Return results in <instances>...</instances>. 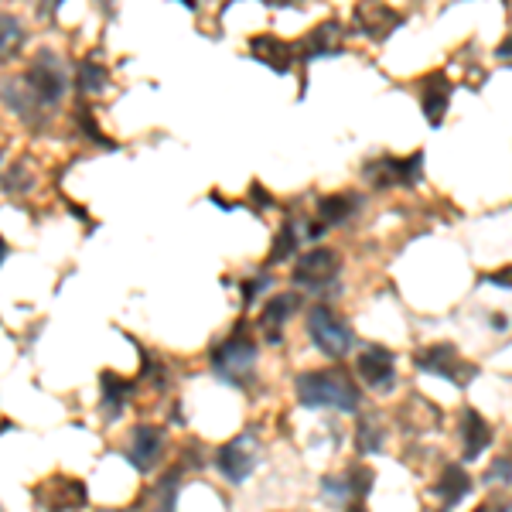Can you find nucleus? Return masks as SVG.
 <instances>
[{
	"instance_id": "473e14b6",
	"label": "nucleus",
	"mask_w": 512,
	"mask_h": 512,
	"mask_svg": "<svg viewBox=\"0 0 512 512\" xmlns=\"http://www.w3.org/2000/svg\"><path fill=\"white\" fill-rule=\"evenodd\" d=\"M349 512H366V506H362V502H355V506H349Z\"/></svg>"
},
{
	"instance_id": "2f4dec72",
	"label": "nucleus",
	"mask_w": 512,
	"mask_h": 512,
	"mask_svg": "<svg viewBox=\"0 0 512 512\" xmlns=\"http://www.w3.org/2000/svg\"><path fill=\"white\" fill-rule=\"evenodd\" d=\"M7 250H11V246H7V243H4V236H0V260L7 256Z\"/></svg>"
},
{
	"instance_id": "a211bd4d",
	"label": "nucleus",
	"mask_w": 512,
	"mask_h": 512,
	"mask_svg": "<svg viewBox=\"0 0 512 512\" xmlns=\"http://www.w3.org/2000/svg\"><path fill=\"white\" fill-rule=\"evenodd\" d=\"M461 451H465V461H478L482 458V451L492 444V424L478 414L475 407L465 410V417H461Z\"/></svg>"
},
{
	"instance_id": "a878e982",
	"label": "nucleus",
	"mask_w": 512,
	"mask_h": 512,
	"mask_svg": "<svg viewBox=\"0 0 512 512\" xmlns=\"http://www.w3.org/2000/svg\"><path fill=\"white\" fill-rule=\"evenodd\" d=\"M178 478H181V472L164 475L158 482V489L151 492L154 499H158V512H175V506H178Z\"/></svg>"
},
{
	"instance_id": "20e7f679",
	"label": "nucleus",
	"mask_w": 512,
	"mask_h": 512,
	"mask_svg": "<svg viewBox=\"0 0 512 512\" xmlns=\"http://www.w3.org/2000/svg\"><path fill=\"white\" fill-rule=\"evenodd\" d=\"M414 366L420 369V373H431V376L448 379V383L458 386V390H465V386L478 376L475 362H468L451 342H434V345H424V349H417L414 352Z\"/></svg>"
},
{
	"instance_id": "412c9836",
	"label": "nucleus",
	"mask_w": 512,
	"mask_h": 512,
	"mask_svg": "<svg viewBox=\"0 0 512 512\" xmlns=\"http://www.w3.org/2000/svg\"><path fill=\"white\" fill-rule=\"evenodd\" d=\"M99 386H103V414H106V420L120 417L123 407L130 403V396H134V383L106 369V373L99 376Z\"/></svg>"
},
{
	"instance_id": "7ed1b4c3",
	"label": "nucleus",
	"mask_w": 512,
	"mask_h": 512,
	"mask_svg": "<svg viewBox=\"0 0 512 512\" xmlns=\"http://www.w3.org/2000/svg\"><path fill=\"white\" fill-rule=\"evenodd\" d=\"M209 359L219 379H226L236 390H246V383H250V376L256 369V342L246 335V325H236V332L229 338H222Z\"/></svg>"
},
{
	"instance_id": "9d476101",
	"label": "nucleus",
	"mask_w": 512,
	"mask_h": 512,
	"mask_svg": "<svg viewBox=\"0 0 512 512\" xmlns=\"http://www.w3.org/2000/svg\"><path fill=\"white\" fill-rule=\"evenodd\" d=\"M256 437L253 434H239L233 441H226L216 454V468L226 482L243 485L246 478L256 472Z\"/></svg>"
},
{
	"instance_id": "0eeeda50",
	"label": "nucleus",
	"mask_w": 512,
	"mask_h": 512,
	"mask_svg": "<svg viewBox=\"0 0 512 512\" xmlns=\"http://www.w3.org/2000/svg\"><path fill=\"white\" fill-rule=\"evenodd\" d=\"M338 274H342V256L328 246H315L294 263V284L308 287V291H328L335 284Z\"/></svg>"
},
{
	"instance_id": "4468645a",
	"label": "nucleus",
	"mask_w": 512,
	"mask_h": 512,
	"mask_svg": "<svg viewBox=\"0 0 512 512\" xmlns=\"http://www.w3.org/2000/svg\"><path fill=\"white\" fill-rule=\"evenodd\" d=\"M352 18H355L359 35H366L369 41H386L403 24V14L386 4H359Z\"/></svg>"
},
{
	"instance_id": "423d86ee",
	"label": "nucleus",
	"mask_w": 512,
	"mask_h": 512,
	"mask_svg": "<svg viewBox=\"0 0 512 512\" xmlns=\"http://www.w3.org/2000/svg\"><path fill=\"white\" fill-rule=\"evenodd\" d=\"M308 335H311V342H315L318 349L328 355V359H342V355L349 352L352 342H355L349 321L338 318L335 308H328V304H311Z\"/></svg>"
},
{
	"instance_id": "dca6fc26",
	"label": "nucleus",
	"mask_w": 512,
	"mask_h": 512,
	"mask_svg": "<svg viewBox=\"0 0 512 512\" xmlns=\"http://www.w3.org/2000/svg\"><path fill=\"white\" fill-rule=\"evenodd\" d=\"M297 304H301V297L297 294H277L263 304L260 318H256V328H260L270 345H277L280 338H284V325H287V318L297 311Z\"/></svg>"
},
{
	"instance_id": "aec40b11",
	"label": "nucleus",
	"mask_w": 512,
	"mask_h": 512,
	"mask_svg": "<svg viewBox=\"0 0 512 512\" xmlns=\"http://www.w3.org/2000/svg\"><path fill=\"white\" fill-rule=\"evenodd\" d=\"M434 495L444 502V509H454L465 495H472V475H468L461 465H444L441 482H437Z\"/></svg>"
},
{
	"instance_id": "1a4fd4ad",
	"label": "nucleus",
	"mask_w": 512,
	"mask_h": 512,
	"mask_svg": "<svg viewBox=\"0 0 512 512\" xmlns=\"http://www.w3.org/2000/svg\"><path fill=\"white\" fill-rule=\"evenodd\" d=\"M35 502L45 512H76L89 502V492L72 475H48L35 485Z\"/></svg>"
},
{
	"instance_id": "f257e3e1",
	"label": "nucleus",
	"mask_w": 512,
	"mask_h": 512,
	"mask_svg": "<svg viewBox=\"0 0 512 512\" xmlns=\"http://www.w3.org/2000/svg\"><path fill=\"white\" fill-rule=\"evenodd\" d=\"M294 393L301 407H332L338 414L359 410V386L342 369H311L294 379Z\"/></svg>"
},
{
	"instance_id": "5701e85b",
	"label": "nucleus",
	"mask_w": 512,
	"mask_h": 512,
	"mask_svg": "<svg viewBox=\"0 0 512 512\" xmlns=\"http://www.w3.org/2000/svg\"><path fill=\"white\" fill-rule=\"evenodd\" d=\"M76 86L82 96H99L106 86H110V69L96 59H82L76 65Z\"/></svg>"
},
{
	"instance_id": "ddd939ff",
	"label": "nucleus",
	"mask_w": 512,
	"mask_h": 512,
	"mask_svg": "<svg viewBox=\"0 0 512 512\" xmlns=\"http://www.w3.org/2000/svg\"><path fill=\"white\" fill-rule=\"evenodd\" d=\"M164 451V427L154 424H137L134 434L127 441V461L137 472H154V465L161 461Z\"/></svg>"
},
{
	"instance_id": "6e6552de",
	"label": "nucleus",
	"mask_w": 512,
	"mask_h": 512,
	"mask_svg": "<svg viewBox=\"0 0 512 512\" xmlns=\"http://www.w3.org/2000/svg\"><path fill=\"white\" fill-rule=\"evenodd\" d=\"M373 482H376L373 468L355 465V468H345V472H338V475L321 478V495H325L332 506L349 509V506H355V502H366Z\"/></svg>"
},
{
	"instance_id": "6ab92c4d",
	"label": "nucleus",
	"mask_w": 512,
	"mask_h": 512,
	"mask_svg": "<svg viewBox=\"0 0 512 512\" xmlns=\"http://www.w3.org/2000/svg\"><path fill=\"white\" fill-rule=\"evenodd\" d=\"M359 209V195L355 192H338V195H321L318 198V226L321 229H332V226H342L349 222Z\"/></svg>"
},
{
	"instance_id": "7c9ffc66",
	"label": "nucleus",
	"mask_w": 512,
	"mask_h": 512,
	"mask_svg": "<svg viewBox=\"0 0 512 512\" xmlns=\"http://www.w3.org/2000/svg\"><path fill=\"white\" fill-rule=\"evenodd\" d=\"M492 284H502V287H509V270H502V274H495V277H492Z\"/></svg>"
},
{
	"instance_id": "f3484780",
	"label": "nucleus",
	"mask_w": 512,
	"mask_h": 512,
	"mask_svg": "<svg viewBox=\"0 0 512 512\" xmlns=\"http://www.w3.org/2000/svg\"><path fill=\"white\" fill-rule=\"evenodd\" d=\"M250 55H253L256 62L267 65V69L280 72V76H287V72L294 69V45L280 41L277 35H256V38H250Z\"/></svg>"
},
{
	"instance_id": "cd10ccee",
	"label": "nucleus",
	"mask_w": 512,
	"mask_h": 512,
	"mask_svg": "<svg viewBox=\"0 0 512 512\" xmlns=\"http://www.w3.org/2000/svg\"><path fill=\"white\" fill-rule=\"evenodd\" d=\"M270 284H274V277H267V274H260L256 280H246V284H243V304H253L256 297H260L263 287H270Z\"/></svg>"
},
{
	"instance_id": "c756f323",
	"label": "nucleus",
	"mask_w": 512,
	"mask_h": 512,
	"mask_svg": "<svg viewBox=\"0 0 512 512\" xmlns=\"http://www.w3.org/2000/svg\"><path fill=\"white\" fill-rule=\"evenodd\" d=\"M475 512H509V502L506 499H489V502H482Z\"/></svg>"
},
{
	"instance_id": "bb28decb",
	"label": "nucleus",
	"mask_w": 512,
	"mask_h": 512,
	"mask_svg": "<svg viewBox=\"0 0 512 512\" xmlns=\"http://www.w3.org/2000/svg\"><path fill=\"white\" fill-rule=\"evenodd\" d=\"M76 120L82 123V130H86V134H93V140H96V144L110 147V151H113V147H117V144H113V140H106L103 134H99V127H96L93 113H89V110H86V106H79V110H76Z\"/></svg>"
},
{
	"instance_id": "393cba45",
	"label": "nucleus",
	"mask_w": 512,
	"mask_h": 512,
	"mask_svg": "<svg viewBox=\"0 0 512 512\" xmlns=\"http://www.w3.org/2000/svg\"><path fill=\"white\" fill-rule=\"evenodd\" d=\"M301 233H297V222H284L280 226V233H277V239H274V253H270V267L274 263H284V260H291L294 256V250L301 246Z\"/></svg>"
},
{
	"instance_id": "4be33fe9",
	"label": "nucleus",
	"mask_w": 512,
	"mask_h": 512,
	"mask_svg": "<svg viewBox=\"0 0 512 512\" xmlns=\"http://www.w3.org/2000/svg\"><path fill=\"white\" fill-rule=\"evenodd\" d=\"M24 41H28V31H24V24L14 18V14L0 11V62L18 59Z\"/></svg>"
},
{
	"instance_id": "f8f14e48",
	"label": "nucleus",
	"mask_w": 512,
	"mask_h": 512,
	"mask_svg": "<svg viewBox=\"0 0 512 512\" xmlns=\"http://www.w3.org/2000/svg\"><path fill=\"white\" fill-rule=\"evenodd\" d=\"M342 41H345V28L338 21H325L318 24L304 41L294 45V59L297 62H315V59H332V55L342 52Z\"/></svg>"
},
{
	"instance_id": "72a5a7b5",
	"label": "nucleus",
	"mask_w": 512,
	"mask_h": 512,
	"mask_svg": "<svg viewBox=\"0 0 512 512\" xmlns=\"http://www.w3.org/2000/svg\"><path fill=\"white\" fill-rule=\"evenodd\" d=\"M441 512H448V509H441Z\"/></svg>"
},
{
	"instance_id": "c85d7f7f",
	"label": "nucleus",
	"mask_w": 512,
	"mask_h": 512,
	"mask_svg": "<svg viewBox=\"0 0 512 512\" xmlns=\"http://www.w3.org/2000/svg\"><path fill=\"white\" fill-rule=\"evenodd\" d=\"M492 468H495V472H492V478H499L502 485H509V454H502V458L495 461Z\"/></svg>"
},
{
	"instance_id": "2eb2a0df",
	"label": "nucleus",
	"mask_w": 512,
	"mask_h": 512,
	"mask_svg": "<svg viewBox=\"0 0 512 512\" xmlns=\"http://www.w3.org/2000/svg\"><path fill=\"white\" fill-rule=\"evenodd\" d=\"M451 79L444 72H431V76L420 79V106H424L427 123L437 130L444 123V113L451 106Z\"/></svg>"
},
{
	"instance_id": "b1692460",
	"label": "nucleus",
	"mask_w": 512,
	"mask_h": 512,
	"mask_svg": "<svg viewBox=\"0 0 512 512\" xmlns=\"http://www.w3.org/2000/svg\"><path fill=\"white\" fill-rule=\"evenodd\" d=\"M383 441H386V431H383V420H379V414H362L359 431H355V448H359V454L383 451Z\"/></svg>"
},
{
	"instance_id": "39448f33",
	"label": "nucleus",
	"mask_w": 512,
	"mask_h": 512,
	"mask_svg": "<svg viewBox=\"0 0 512 512\" xmlns=\"http://www.w3.org/2000/svg\"><path fill=\"white\" fill-rule=\"evenodd\" d=\"M362 178L379 192H386V188H414L424 178V151H414L410 158L379 154V158L362 164Z\"/></svg>"
},
{
	"instance_id": "f03ea898",
	"label": "nucleus",
	"mask_w": 512,
	"mask_h": 512,
	"mask_svg": "<svg viewBox=\"0 0 512 512\" xmlns=\"http://www.w3.org/2000/svg\"><path fill=\"white\" fill-rule=\"evenodd\" d=\"M18 79L28 89L31 103L41 110V117H48L65 99V93H69V69H65V62L55 52H38L31 69Z\"/></svg>"
},
{
	"instance_id": "9b49d317",
	"label": "nucleus",
	"mask_w": 512,
	"mask_h": 512,
	"mask_svg": "<svg viewBox=\"0 0 512 512\" xmlns=\"http://www.w3.org/2000/svg\"><path fill=\"white\" fill-rule=\"evenodd\" d=\"M355 369L373 393H390L396 386V355L386 345H362Z\"/></svg>"
}]
</instances>
